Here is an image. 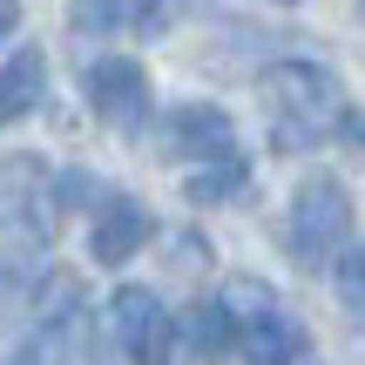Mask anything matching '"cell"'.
I'll return each instance as SVG.
<instances>
[{"label":"cell","mask_w":365,"mask_h":365,"mask_svg":"<svg viewBox=\"0 0 365 365\" xmlns=\"http://www.w3.org/2000/svg\"><path fill=\"white\" fill-rule=\"evenodd\" d=\"M163 149L182 156V163L230 156L237 149V122L223 115V108H210V102H182V108H170V122H163Z\"/></svg>","instance_id":"cell-8"},{"label":"cell","mask_w":365,"mask_h":365,"mask_svg":"<svg viewBox=\"0 0 365 365\" xmlns=\"http://www.w3.org/2000/svg\"><path fill=\"white\" fill-rule=\"evenodd\" d=\"M81 88H88V108L108 122V129H122V135H135L149 122V108H156V95H149V68L135 61V54H102V61H88Z\"/></svg>","instance_id":"cell-5"},{"label":"cell","mask_w":365,"mask_h":365,"mask_svg":"<svg viewBox=\"0 0 365 365\" xmlns=\"http://www.w3.org/2000/svg\"><path fill=\"white\" fill-rule=\"evenodd\" d=\"M108 339H115V352L129 365H176V318L163 312L156 291L143 284H122L115 298H108Z\"/></svg>","instance_id":"cell-4"},{"label":"cell","mask_w":365,"mask_h":365,"mask_svg":"<svg viewBox=\"0 0 365 365\" xmlns=\"http://www.w3.org/2000/svg\"><path fill=\"white\" fill-rule=\"evenodd\" d=\"M257 95H264V122H271V149H284V156H304V149L331 143V135L345 129V115H352L339 75L318 68V61H277V68H264Z\"/></svg>","instance_id":"cell-1"},{"label":"cell","mask_w":365,"mask_h":365,"mask_svg":"<svg viewBox=\"0 0 365 365\" xmlns=\"http://www.w3.org/2000/svg\"><path fill=\"white\" fill-rule=\"evenodd\" d=\"M0 217L27 237H48L61 223V196H54V176L41 156H7L0 163Z\"/></svg>","instance_id":"cell-6"},{"label":"cell","mask_w":365,"mask_h":365,"mask_svg":"<svg viewBox=\"0 0 365 365\" xmlns=\"http://www.w3.org/2000/svg\"><path fill=\"white\" fill-rule=\"evenodd\" d=\"M345 237H352V196H345V182L339 176H304L298 196H291V217H284V250L304 271H318V264H331L345 250Z\"/></svg>","instance_id":"cell-2"},{"label":"cell","mask_w":365,"mask_h":365,"mask_svg":"<svg viewBox=\"0 0 365 365\" xmlns=\"http://www.w3.org/2000/svg\"><path fill=\"white\" fill-rule=\"evenodd\" d=\"M14 27H21V7H14V0H0V34H14Z\"/></svg>","instance_id":"cell-14"},{"label":"cell","mask_w":365,"mask_h":365,"mask_svg":"<svg viewBox=\"0 0 365 365\" xmlns=\"http://www.w3.org/2000/svg\"><path fill=\"white\" fill-rule=\"evenodd\" d=\"M345 129H352V135H359V143H365V122H359V115H345Z\"/></svg>","instance_id":"cell-15"},{"label":"cell","mask_w":365,"mask_h":365,"mask_svg":"<svg viewBox=\"0 0 365 365\" xmlns=\"http://www.w3.org/2000/svg\"><path fill=\"white\" fill-rule=\"evenodd\" d=\"M182 339H190L196 365H223V359L237 352V318H230V304H223V298H203L190 318H182Z\"/></svg>","instance_id":"cell-10"},{"label":"cell","mask_w":365,"mask_h":365,"mask_svg":"<svg viewBox=\"0 0 365 365\" xmlns=\"http://www.w3.org/2000/svg\"><path fill=\"white\" fill-rule=\"evenodd\" d=\"M223 304H230V318H237V359L244 365H298L304 359V345H312L304 325L257 284V277H237V284L223 291Z\"/></svg>","instance_id":"cell-3"},{"label":"cell","mask_w":365,"mask_h":365,"mask_svg":"<svg viewBox=\"0 0 365 365\" xmlns=\"http://www.w3.org/2000/svg\"><path fill=\"white\" fill-rule=\"evenodd\" d=\"M75 27L102 34V27H163L156 0H75Z\"/></svg>","instance_id":"cell-11"},{"label":"cell","mask_w":365,"mask_h":365,"mask_svg":"<svg viewBox=\"0 0 365 365\" xmlns=\"http://www.w3.org/2000/svg\"><path fill=\"white\" fill-rule=\"evenodd\" d=\"M41 95H48V54L41 48H14L7 61H0V129L34 115Z\"/></svg>","instance_id":"cell-9"},{"label":"cell","mask_w":365,"mask_h":365,"mask_svg":"<svg viewBox=\"0 0 365 365\" xmlns=\"http://www.w3.org/2000/svg\"><path fill=\"white\" fill-rule=\"evenodd\" d=\"M359 14H365V0H359Z\"/></svg>","instance_id":"cell-17"},{"label":"cell","mask_w":365,"mask_h":365,"mask_svg":"<svg viewBox=\"0 0 365 365\" xmlns=\"http://www.w3.org/2000/svg\"><path fill=\"white\" fill-rule=\"evenodd\" d=\"M149 237H156V217H149L135 196H102V203H95V230H88V257L115 271V264H129Z\"/></svg>","instance_id":"cell-7"},{"label":"cell","mask_w":365,"mask_h":365,"mask_svg":"<svg viewBox=\"0 0 365 365\" xmlns=\"http://www.w3.org/2000/svg\"><path fill=\"white\" fill-rule=\"evenodd\" d=\"M277 7H291V0H277Z\"/></svg>","instance_id":"cell-16"},{"label":"cell","mask_w":365,"mask_h":365,"mask_svg":"<svg viewBox=\"0 0 365 365\" xmlns=\"http://www.w3.org/2000/svg\"><path fill=\"white\" fill-rule=\"evenodd\" d=\"M244 182H250V163L230 149V156H210L203 170L182 182V196L190 203H230V196H244Z\"/></svg>","instance_id":"cell-12"},{"label":"cell","mask_w":365,"mask_h":365,"mask_svg":"<svg viewBox=\"0 0 365 365\" xmlns=\"http://www.w3.org/2000/svg\"><path fill=\"white\" fill-rule=\"evenodd\" d=\"M339 304L365 325V244H352V250L339 257Z\"/></svg>","instance_id":"cell-13"}]
</instances>
